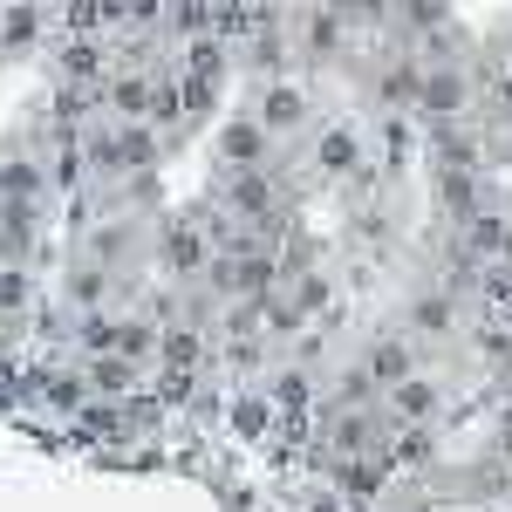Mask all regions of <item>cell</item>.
I'll return each instance as SVG.
<instances>
[{"instance_id":"obj_1","label":"cell","mask_w":512,"mask_h":512,"mask_svg":"<svg viewBox=\"0 0 512 512\" xmlns=\"http://www.w3.org/2000/svg\"><path fill=\"white\" fill-rule=\"evenodd\" d=\"M151 253H158V280H205L212 267V233H205V219L185 212V219H164L158 239H151Z\"/></svg>"},{"instance_id":"obj_2","label":"cell","mask_w":512,"mask_h":512,"mask_svg":"<svg viewBox=\"0 0 512 512\" xmlns=\"http://www.w3.org/2000/svg\"><path fill=\"white\" fill-rule=\"evenodd\" d=\"M274 158H280V137L253 110L246 117H226L212 130V164L219 171H253V164H274Z\"/></svg>"},{"instance_id":"obj_3","label":"cell","mask_w":512,"mask_h":512,"mask_svg":"<svg viewBox=\"0 0 512 512\" xmlns=\"http://www.w3.org/2000/svg\"><path fill=\"white\" fill-rule=\"evenodd\" d=\"M362 164L369 158H362V130H355V123L315 130V144H308V178H315V185H349Z\"/></svg>"},{"instance_id":"obj_4","label":"cell","mask_w":512,"mask_h":512,"mask_svg":"<svg viewBox=\"0 0 512 512\" xmlns=\"http://www.w3.org/2000/svg\"><path fill=\"white\" fill-rule=\"evenodd\" d=\"M151 239H158V233H144V226H137L123 205H110V219H89V239H82V253L123 274V267H137V253H144Z\"/></svg>"},{"instance_id":"obj_5","label":"cell","mask_w":512,"mask_h":512,"mask_svg":"<svg viewBox=\"0 0 512 512\" xmlns=\"http://www.w3.org/2000/svg\"><path fill=\"white\" fill-rule=\"evenodd\" d=\"M472 110V76L458 62H424V89H417V117L424 123H458Z\"/></svg>"},{"instance_id":"obj_6","label":"cell","mask_w":512,"mask_h":512,"mask_svg":"<svg viewBox=\"0 0 512 512\" xmlns=\"http://www.w3.org/2000/svg\"><path fill=\"white\" fill-rule=\"evenodd\" d=\"M349 21L355 14H335V7H308L301 14V35H294V55H308L315 69H328V62H342L349 55Z\"/></svg>"},{"instance_id":"obj_7","label":"cell","mask_w":512,"mask_h":512,"mask_svg":"<svg viewBox=\"0 0 512 512\" xmlns=\"http://www.w3.org/2000/svg\"><path fill=\"white\" fill-rule=\"evenodd\" d=\"M253 117L267 123L274 137H294V130H308L315 103H308V89H301V82L274 76V82H260V96H253Z\"/></svg>"},{"instance_id":"obj_8","label":"cell","mask_w":512,"mask_h":512,"mask_svg":"<svg viewBox=\"0 0 512 512\" xmlns=\"http://www.w3.org/2000/svg\"><path fill=\"white\" fill-rule=\"evenodd\" d=\"M383 410H390L396 424H444V383L424 376V369H410L403 383L383 390Z\"/></svg>"},{"instance_id":"obj_9","label":"cell","mask_w":512,"mask_h":512,"mask_svg":"<svg viewBox=\"0 0 512 512\" xmlns=\"http://www.w3.org/2000/svg\"><path fill=\"white\" fill-rule=\"evenodd\" d=\"M431 198H437V212L451 219V226H465L478 205H492V178L485 171H431Z\"/></svg>"},{"instance_id":"obj_10","label":"cell","mask_w":512,"mask_h":512,"mask_svg":"<svg viewBox=\"0 0 512 512\" xmlns=\"http://www.w3.org/2000/svg\"><path fill=\"white\" fill-rule=\"evenodd\" d=\"M151 89H158V69H137V62L110 69V76L96 82L103 117H151Z\"/></svg>"},{"instance_id":"obj_11","label":"cell","mask_w":512,"mask_h":512,"mask_svg":"<svg viewBox=\"0 0 512 512\" xmlns=\"http://www.w3.org/2000/svg\"><path fill=\"white\" fill-rule=\"evenodd\" d=\"M110 55H117L110 35H62L55 41V76L62 82H103L110 76Z\"/></svg>"},{"instance_id":"obj_12","label":"cell","mask_w":512,"mask_h":512,"mask_svg":"<svg viewBox=\"0 0 512 512\" xmlns=\"http://www.w3.org/2000/svg\"><path fill=\"white\" fill-rule=\"evenodd\" d=\"M62 301H69V308H117V267H103V260H89V253H82L76 267H69V274H62Z\"/></svg>"},{"instance_id":"obj_13","label":"cell","mask_w":512,"mask_h":512,"mask_svg":"<svg viewBox=\"0 0 512 512\" xmlns=\"http://www.w3.org/2000/svg\"><path fill=\"white\" fill-rule=\"evenodd\" d=\"M403 321H410V335H424V342H451V335H458V294H451V287H424V294H410Z\"/></svg>"},{"instance_id":"obj_14","label":"cell","mask_w":512,"mask_h":512,"mask_svg":"<svg viewBox=\"0 0 512 512\" xmlns=\"http://www.w3.org/2000/svg\"><path fill=\"white\" fill-rule=\"evenodd\" d=\"M280 424V410H274V396L267 390H233L226 396V431L239 437V444H267Z\"/></svg>"},{"instance_id":"obj_15","label":"cell","mask_w":512,"mask_h":512,"mask_svg":"<svg viewBox=\"0 0 512 512\" xmlns=\"http://www.w3.org/2000/svg\"><path fill=\"white\" fill-rule=\"evenodd\" d=\"M82 376H89V390L96 396H130V390H144V362L137 355H123V349H103V355H82Z\"/></svg>"},{"instance_id":"obj_16","label":"cell","mask_w":512,"mask_h":512,"mask_svg":"<svg viewBox=\"0 0 512 512\" xmlns=\"http://www.w3.org/2000/svg\"><path fill=\"white\" fill-rule=\"evenodd\" d=\"M287 294H294V308L301 315H328V308H342V280H335V267H321V260H308V267H294L287 274Z\"/></svg>"},{"instance_id":"obj_17","label":"cell","mask_w":512,"mask_h":512,"mask_svg":"<svg viewBox=\"0 0 512 512\" xmlns=\"http://www.w3.org/2000/svg\"><path fill=\"white\" fill-rule=\"evenodd\" d=\"M390 458H396V472H437V458H444V437H437V424H396Z\"/></svg>"},{"instance_id":"obj_18","label":"cell","mask_w":512,"mask_h":512,"mask_svg":"<svg viewBox=\"0 0 512 512\" xmlns=\"http://www.w3.org/2000/svg\"><path fill=\"white\" fill-rule=\"evenodd\" d=\"M267 396H274V410L287 417V410H315L321 383H315V369H301V362H274L267 369Z\"/></svg>"},{"instance_id":"obj_19","label":"cell","mask_w":512,"mask_h":512,"mask_svg":"<svg viewBox=\"0 0 512 512\" xmlns=\"http://www.w3.org/2000/svg\"><path fill=\"white\" fill-rule=\"evenodd\" d=\"M362 362H369V376H376V390H390V383H403V376L417 369V349H410L403 335H376V342L362 349Z\"/></svg>"},{"instance_id":"obj_20","label":"cell","mask_w":512,"mask_h":512,"mask_svg":"<svg viewBox=\"0 0 512 512\" xmlns=\"http://www.w3.org/2000/svg\"><path fill=\"white\" fill-rule=\"evenodd\" d=\"M178 48H185V55H178V62H171V69H178V76H185V69H192V76H233V41H219V35H192V41H178Z\"/></svg>"},{"instance_id":"obj_21","label":"cell","mask_w":512,"mask_h":512,"mask_svg":"<svg viewBox=\"0 0 512 512\" xmlns=\"http://www.w3.org/2000/svg\"><path fill=\"white\" fill-rule=\"evenodd\" d=\"M417 89H424V62L376 69V110H417Z\"/></svg>"},{"instance_id":"obj_22","label":"cell","mask_w":512,"mask_h":512,"mask_svg":"<svg viewBox=\"0 0 512 512\" xmlns=\"http://www.w3.org/2000/svg\"><path fill=\"white\" fill-rule=\"evenodd\" d=\"M506 233H512V212H499V198L478 205L472 219H465V246H472L478 260H499L506 253Z\"/></svg>"},{"instance_id":"obj_23","label":"cell","mask_w":512,"mask_h":512,"mask_svg":"<svg viewBox=\"0 0 512 512\" xmlns=\"http://www.w3.org/2000/svg\"><path fill=\"white\" fill-rule=\"evenodd\" d=\"M41 35H48L41 0H0V41H7V48H35Z\"/></svg>"},{"instance_id":"obj_24","label":"cell","mask_w":512,"mask_h":512,"mask_svg":"<svg viewBox=\"0 0 512 512\" xmlns=\"http://www.w3.org/2000/svg\"><path fill=\"white\" fill-rule=\"evenodd\" d=\"M410 158H417V123H410V110H383V171H410Z\"/></svg>"},{"instance_id":"obj_25","label":"cell","mask_w":512,"mask_h":512,"mask_svg":"<svg viewBox=\"0 0 512 512\" xmlns=\"http://www.w3.org/2000/svg\"><path fill=\"white\" fill-rule=\"evenodd\" d=\"M35 315V274L21 260H0V321H28Z\"/></svg>"},{"instance_id":"obj_26","label":"cell","mask_w":512,"mask_h":512,"mask_svg":"<svg viewBox=\"0 0 512 512\" xmlns=\"http://www.w3.org/2000/svg\"><path fill=\"white\" fill-rule=\"evenodd\" d=\"M349 239L362 246V253H390V239H396L390 212H383V205H355L349 212Z\"/></svg>"},{"instance_id":"obj_27","label":"cell","mask_w":512,"mask_h":512,"mask_svg":"<svg viewBox=\"0 0 512 512\" xmlns=\"http://www.w3.org/2000/svg\"><path fill=\"white\" fill-rule=\"evenodd\" d=\"M158 35H178V41L212 35V0H171V7H164V28H158Z\"/></svg>"},{"instance_id":"obj_28","label":"cell","mask_w":512,"mask_h":512,"mask_svg":"<svg viewBox=\"0 0 512 512\" xmlns=\"http://www.w3.org/2000/svg\"><path fill=\"white\" fill-rule=\"evenodd\" d=\"M219 89H226L219 76H192V69H185V76H178V96H185V117H192V123H212V117H219Z\"/></svg>"},{"instance_id":"obj_29","label":"cell","mask_w":512,"mask_h":512,"mask_svg":"<svg viewBox=\"0 0 512 512\" xmlns=\"http://www.w3.org/2000/svg\"><path fill=\"white\" fill-rule=\"evenodd\" d=\"M171 0H130V35H158Z\"/></svg>"},{"instance_id":"obj_30","label":"cell","mask_w":512,"mask_h":512,"mask_svg":"<svg viewBox=\"0 0 512 512\" xmlns=\"http://www.w3.org/2000/svg\"><path fill=\"white\" fill-rule=\"evenodd\" d=\"M219 506L226 512H253V492H246L239 478H219Z\"/></svg>"},{"instance_id":"obj_31","label":"cell","mask_w":512,"mask_h":512,"mask_svg":"<svg viewBox=\"0 0 512 512\" xmlns=\"http://www.w3.org/2000/svg\"><path fill=\"white\" fill-rule=\"evenodd\" d=\"M403 14V0H355V21H390Z\"/></svg>"},{"instance_id":"obj_32","label":"cell","mask_w":512,"mask_h":512,"mask_svg":"<svg viewBox=\"0 0 512 512\" xmlns=\"http://www.w3.org/2000/svg\"><path fill=\"white\" fill-rule=\"evenodd\" d=\"M321 7H335V14H355V0H321Z\"/></svg>"}]
</instances>
